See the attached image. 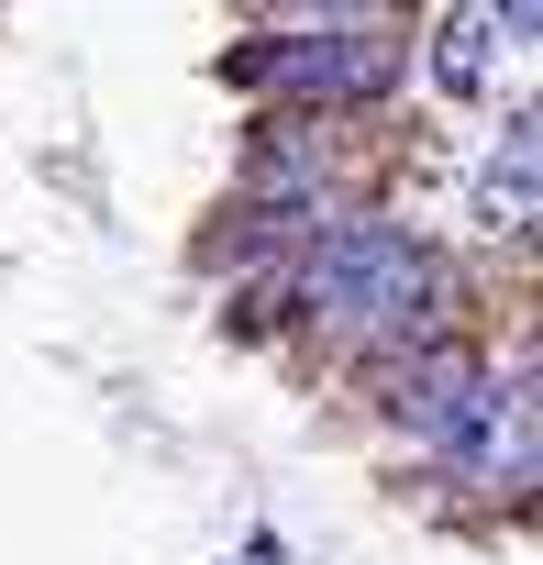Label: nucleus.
I'll use <instances>...</instances> for the list:
<instances>
[{
  "instance_id": "1",
  "label": "nucleus",
  "mask_w": 543,
  "mask_h": 565,
  "mask_svg": "<svg viewBox=\"0 0 543 565\" xmlns=\"http://www.w3.org/2000/svg\"><path fill=\"white\" fill-rule=\"evenodd\" d=\"M433 289H444V266L400 233V222H344L311 244L300 266V300L333 344H377V333H422L433 322Z\"/></svg>"
},
{
  "instance_id": "2",
  "label": "nucleus",
  "mask_w": 543,
  "mask_h": 565,
  "mask_svg": "<svg viewBox=\"0 0 543 565\" xmlns=\"http://www.w3.org/2000/svg\"><path fill=\"white\" fill-rule=\"evenodd\" d=\"M244 89H311V100H377L400 78V34L377 23H322V34H278V45H255L233 56Z\"/></svg>"
},
{
  "instance_id": "3",
  "label": "nucleus",
  "mask_w": 543,
  "mask_h": 565,
  "mask_svg": "<svg viewBox=\"0 0 543 565\" xmlns=\"http://www.w3.org/2000/svg\"><path fill=\"white\" fill-rule=\"evenodd\" d=\"M466 388H477V355H466V344H433V355L400 366V422H411L422 444H444V422L466 411Z\"/></svg>"
},
{
  "instance_id": "4",
  "label": "nucleus",
  "mask_w": 543,
  "mask_h": 565,
  "mask_svg": "<svg viewBox=\"0 0 543 565\" xmlns=\"http://www.w3.org/2000/svg\"><path fill=\"white\" fill-rule=\"evenodd\" d=\"M477 222H488V233H521V222H532V111H510V145H499L488 178H477Z\"/></svg>"
},
{
  "instance_id": "5",
  "label": "nucleus",
  "mask_w": 543,
  "mask_h": 565,
  "mask_svg": "<svg viewBox=\"0 0 543 565\" xmlns=\"http://www.w3.org/2000/svg\"><path fill=\"white\" fill-rule=\"evenodd\" d=\"M433 78H444L455 100H477V89H488V23H477V12L433 23Z\"/></svg>"
},
{
  "instance_id": "6",
  "label": "nucleus",
  "mask_w": 543,
  "mask_h": 565,
  "mask_svg": "<svg viewBox=\"0 0 543 565\" xmlns=\"http://www.w3.org/2000/svg\"><path fill=\"white\" fill-rule=\"evenodd\" d=\"M532 12H543V0H499V23H510V34H532Z\"/></svg>"
}]
</instances>
